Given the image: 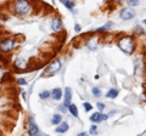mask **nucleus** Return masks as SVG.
<instances>
[{
  "label": "nucleus",
  "mask_w": 146,
  "mask_h": 136,
  "mask_svg": "<svg viewBox=\"0 0 146 136\" xmlns=\"http://www.w3.org/2000/svg\"><path fill=\"white\" fill-rule=\"evenodd\" d=\"M62 121V117H61V114H54L52 117H51V124L52 125H58Z\"/></svg>",
  "instance_id": "17"
},
{
  "label": "nucleus",
  "mask_w": 146,
  "mask_h": 136,
  "mask_svg": "<svg viewBox=\"0 0 146 136\" xmlns=\"http://www.w3.org/2000/svg\"><path fill=\"white\" fill-rule=\"evenodd\" d=\"M0 90H1V84H0Z\"/></svg>",
  "instance_id": "36"
},
{
  "label": "nucleus",
  "mask_w": 146,
  "mask_h": 136,
  "mask_svg": "<svg viewBox=\"0 0 146 136\" xmlns=\"http://www.w3.org/2000/svg\"><path fill=\"white\" fill-rule=\"evenodd\" d=\"M60 1H61V3H62V4H65V3H66V1H67V0H60Z\"/></svg>",
  "instance_id": "34"
},
{
  "label": "nucleus",
  "mask_w": 146,
  "mask_h": 136,
  "mask_svg": "<svg viewBox=\"0 0 146 136\" xmlns=\"http://www.w3.org/2000/svg\"><path fill=\"white\" fill-rule=\"evenodd\" d=\"M31 3L28 0H17L12 4V12L18 17H25L31 13Z\"/></svg>",
  "instance_id": "2"
},
{
  "label": "nucleus",
  "mask_w": 146,
  "mask_h": 136,
  "mask_svg": "<svg viewBox=\"0 0 146 136\" xmlns=\"http://www.w3.org/2000/svg\"><path fill=\"white\" fill-rule=\"evenodd\" d=\"M61 67H62V62L60 60H55L54 62H51L49 65V67L45 69V72L43 73L44 77H52L55 74H57L58 72H60L61 69Z\"/></svg>",
  "instance_id": "4"
},
{
  "label": "nucleus",
  "mask_w": 146,
  "mask_h": 136,
  "mask_svg": "<svg viewBox=\"0 0 146 136\" xmlns=\"http://www.w3.org/2000/svg\"><path fill=\"white\" fill-rule=\"evenodd\" d=\"M128 3H129L130 7H133V6H138V5H139V4H140V0H128Z\"/></svg>",
  "instance_id": "24"
},
{
  "label": "nucleus",
  "mask_w": 146,
  "mask_h": 136,
  "mask_svg": "<svg viewBox=\"0 0 146 136\" xmlns=\"http://www.w3.org/2000/svg\"><path fill=\"white\" fill-rule=\"evenodd\" d=\"M63 98H65V103L66 106H70L71 105V100H72V90L70 88H66L65 89V94H63Z\"/></svg>",
  "instance_id": "9"
},
{
  "label": "nucleus",
  "mask_w": 146,
  "mask_h": 136,
  "mask_svg": "<svg viewBox=\"0 0 146 136\" xmlns=\"http://www.w3.org/2000/svg\"><path fill=\"white\" fill-rule=\"evenodd\" d=\"M90 121L91 123H100V121H102L104 120V118H102V113H100V112H95V113H93V114L90 116Z\"/></svg>",
  "instance_id": "11"
},
{
  "label": "nucleus",
  "mask_w": 146,
  "mask_h": 136,
  "mask_svg": "<svg viewBox=\"0 0 146 136\" xmlns=\"http://www.w3.org/2000/svg\"><path fill=\"white\" fill-rule=\"evenodd\" d=\"M58 110H60V112H62V113H67L68 112V106H66L65 103H62V105H60V107H58Z\"/></svg>",
  "instance_id": "23"
},
{
  "label": "nucleus",
  "mask_w": 146,
  "mask_h": 136,
  "mask_svg": "<svg viewBox=\"0 0 146 136\" xmlns=\"http://www.w3.org/2000/svg\"><path fill=\"white\" fill-rule=\"evenodd\" d=\"M83 107H84V110H85L86 112H90L91 110H93V106H91L89 102H84V103H83Z\"/></svg>",
  "instance_id": "22"
},
{
  "label": "nucleus",
  "mask_w": 146,
  "mask_h": 136,
  "mask_svg": "<svg viewBox=\"0 0 146 136\" xmlns=\"http://www.w3.org/2000/svg\"><path fill=\"white\" fill-rule=\"evenodd\" d=\"M89 133H90L91 135H98V126H96V125H93V126L90 128Z\"/></svg>",
  "instance_id": "25"
},
{
  "label": "nucleus",
  "mask_w": 146,
  "mask_h": 136,
  "mask_svg": "<svg viewBox=\"0 0 146 136\" xmlns=\"http://www.w3.org/2000/svg\"><path fill=\"white\" fill-rule=\"evenodd\" d=\"M1 73H3V68H1V66H0V75H1Z\"/></svg>",
  "instance_id": "33"
},
{
  "label": "nucleus",
  "mask_w": 146,
  "mask_h": 136,
  "mask_svg": "<svg viewBox=\"0 0 146 136\" xmlns=\"http://www.w3.org/2000/svg\"><path fill=\"white\" fill-rule=\"evenodd\" d=\"M50 27H51V29L54 32L61 30V28H62V20L60 18V17H55V18H52L51 22H50Z\"/></svg>",
  "instance_id": "8"
},
{
  "label": "nucleus",
  "mask_w": 146,
  "mask_h": 136,
  "mask_svg": "<svg viewBox=\"0 0 146 136\" xmlns=\"http://www.w3.org/2000/svg\"><path fill=\"white\" fill-rule=\"evenodd\" d=\"M68 112L71 113V114L74 117V118H78L79 113H78V108H77V106L74 105V103H71L70 106H68Z\"/></svg>",
  "instance_id": "15"
},
{
  "label": "nucleus",
  "mask_w": 146,
  "mask_h": 136,
  "mask_svg": "<svg viewBox=\"0 0 146 136\" xmlns=\"http://www.w3.org/2000/svg\"><path fill=\"white\" fill-rule=\"evenodd\" d=\"M68 129H70V125H68L67 121H61L57 128L55 129V131L58 134H63V133H66V131H68Z\"/></svg>",
  "instance_id": "10"
},
{
  "label": "nucleus",
  "mask_w": 146,
  "mask_h": 136,
  "mask_svg": "<svg viewBox=\"0 0 146 136\" xmlns=\"http://www.w3.org/2000/svg\"><path fill=\"white\" fill-rule=\"evenodd\" d=\"M144 24H146V18H145V20H144Z\"/></svg>",
  "instance_id": "35"
},
{
  "label": "nucleus",
  "mask_w": 146,
  "mask_h": 136,
  "mask_svg": "<svg viewBox=\"0 0 146 136\" xmlns=\"http://www.w3.org/2000/svg\"><path fill=\"white\" fill-rule=\"evenodd\" d=\"M77 136H88V133H79Z\"/></svg>",
  "instance_id": "31"
},
{
  "label": "nucleus",
  "mask_w": 146,
  "mask_h": 136,
  "mask_svg": "<svg viewBox=\"0 0 146 136\" xmlns=\"http://www.w3.org/2000/svg\"><path fill=\"white\" fill-rule=\"evenodd\" d=\"M134 66H135V74H136V75H139L140 72L143 73L144 65H143V61H141L140 58H135V61H134Z\"/></svg>",
  "instance_id": "13"
},
{
  "label": "nucleus",
  "mask_w": 146,
  "mask_h": 136,
  "mask_svg": "<svg viewBox=\"0 0 146 136\" xmlns=\"http://www.w3.org/2000/svg\"><path fill=\"white\" fill-rule=\"evenodd\" d=\"M98 44H99V38H91L88 40V43H86V46H88L90 50H95L98 48Z\"/></svg>",
  "instance_id": "14"
},
{
  "label": "nucleus",
  "mask_w": 146,
  "mask_h": 136,
  "mask_svg": "<svg viewBox=\"0 0 146 136\" xmlns=\"http://www.w3.org/2000/svg\"><path fill=\"white\" fill-rule=\"evenodd\" d=\"M118 48L127 55H131L135 50V40L131 35H124L117 40Z\"/></svg>",
  "instance_id": "1"
},
{
  "label": "nucleus",
  "mask_w": 146,
  "mask_h": 136,
  "mask_svg": "<svg viewBox=\"0 0 146 136\" xmlns=\"http://www.w3.org/2000/svg\"><path fill=\"white\" fill-rule=\"evenodd\" d=\"M74 30H76V32H80V30H82V27H80L79 24H76V26H74Z\"/></svg>",
  "instance_id": "30"
},
{
  "label": "nucleus",
  "mask_w": 146,
  "mask_h": 136,
  "mask_svg": "<svg viewBox=\"0 0 146 136\" xmlns=\"http://www.w3.org/2000/svg\"><path fill=\"white\" fill-rule=\"evenodd\" d=\"M17 83L20 85H27V80L25 78H18L17 79Z\"/></svg>",
  "instance_id": "28"
},
{
  "label": "nucleus",
  "mask_w": 146,
  "mask_h": 136,
  "mask_svg": "<svg viewBox=\"0 0 146 136\" xmlns=\"http://www.w3.org/2000/svg\"><path fill=\"white\" fill-rule=\"evenodd\" d=\"M119 17L123 21H129L135 17V11L131 7H124L119 11Z\"/></svg>",
  "instance_id": "5"
},
{
  "label": "nucleus",
  "mask_w": 146,
  "mask_h": 136,
  "mask_svg": "<svg viewBox=\"0 0 146 136\" xmlns=\"http://www.w3.org/2000/svg\"><path fill=\"white\" fill-rule=\"evenodd\" d=\"M62 95H63V92H62V90L60 88H55L52 91H51V97H52V100H55V101H58V100H61L62 98Z\"/></svg>",
  "instance_id": "12"
},
{
  "label": "nucleus",
  "mask_w": 146,
  "mask_h": 136,
  "mask_svg": "<svg viewBox=\"0 0 146 136\" xmlns=\"http://www.w3.org/2000/svg\"><path fill=\"white\" fill-rule=\"evenodd\" d=\"M96 107H98L99 111H104L106 106H105V103H102V102H98V103H96Z\"/></svg>",
  "instance_id": "27"
},
{
  "label": "nucleus",
  "mask_w": 146,
  "mask_h": 136,
  "mask_svg": "<svg viewBox=\"0 0 146 136\" xmlns=\"http://www.w3.org/2000/svg\"><path fill=\"white\" fill-rule=\"evenodd\" d=\"M15 46H16L15 39H12L10 37H5L0 39V52L4 53V55L10 53Z\"/></svg>",
  "instance_id": "3"
},
{
  "label": "nucleus",
  "mask_w": 146,
  "mask_h": 136,
  "mask_svg": "<svg viewBox=\"0 0 146 136\" xmlns=\"http://www.w3.org/2000/svg\"><path fill=\"white\" fill-rule=\"evenodd\" d=\"M63 5H65L67 9H70V10H73V7H74V1H73V0H67Z\"/></svg>",
  "instance_id": "21"
},
{
  "label": "nucleus",
  "mask_w": 146,
  "mask_h": 136,
  "mask_svg": "<svg viewBox=\"0 0 146 136\" xmlns=\"http://www.w3.org/2000/svg\"><path fill=\"white\" fill-rule=\"evenodd\" d=\"M112 22H107V23L106 24H105L104 27H100V28H98V32H99V33H101V32H106L107 29H110V28H111V27H112Z\"/></svg>",
  "instance_id": "18"
},
{
  "label": "nucleus",
  "mask_w": 146,
  "mask_h": 136,
  "mask_svg": "<svg viewBox=\"0 0 146 136\" xmlns=\"http://www.w3.org/2000/svg\"><path fill=\"white\" fill-rule=\"evenodd\" d=\"M50 96H51V92L48 91V90H44V91H42V92L39 94V97L42 98V100H46V98H49Z\"/></svg>",
  "instance_id": "19"
},
{
  "label": "nucleus",
  "mask_w": 146,
  "mask_h": 136,
  "mask_svg": "<svg viewBox=\"0 0 146 136\" xmlns=\"http://www.w3.org/2000/svg\"><path fill=\"white\" fill-rule=\"evenodd\" d=\"M91 92H93V95L95 97H100V96H101V90H100L99 88H93V89H91Z\"/></svg>",
  "instance_id": "20"
},
{
  "label": "nucleus",
  "mask_w": 146,
  "mask_h": 136,
  "mask_svg": "<svg viewBox=\"0 0 146 136\" xmlns=\"http://www.w3.org/2000/svg\"><path fill=\"white\" fill-rule=\"evenodd\" d=\"M22 96H23V98H25V100H27V94H26V92L22 94Z\"/></svg>",
  "instance_id": "32"
},
{
  "label": "nucleus",
  "mask_w": 146,
  "mask_h": 136,
  "mask_svg": "<svg viewBox=\"0 0 146 136\" xmlns=\"http://www.w3.org/2000/svg\"><path fill=\"white\" fill-rule=\"evenodd\" d=\"M51 1H55V0H51Z\"/></svg>",
  "instance_id": "37"
},
{
  "label": "nucleus",
  "mask_w": 146,
  "mask_h": 136,
  "mask_svg": "<svg viewBox=\"0 0 146 136\" xmlns=\"http://www.w3.org/2000/svg\"><path fill=\"white\" fill-rule=\"evenodd\" d=\"M13 67L18 71H23L28 68V60L25 57H17L15 62H13Z\"/></svg>",
  "instance_id": "7"
},
{
  "label": "nucleus",
  "mask_w": 146,
  "mask_h": 136,
  "mask_svg": "<svg viewBox=\"0 0 146 136\" xmlns=\"http://www.w3.org/2000/svg\"><path fill=\"white\" fill-rule=\"evenodd\" d=\"M135 30H136V33H141V34H144V29H143V28H140L139 26L135 28Z\"/></svg>",
  "instance_id": "29"
},
{
  "label": "nucleus",
  "mask_w": 146,
  "mask_h": 136,
  "mask_svg": "<svg viewBox=\"0 0 146 136\" xmlns=\"http://www.w3.org/2000/svg\"><path fill=\"white\" fill-rule=\"evenodd\" d=\"M46 136H48V135H46Z\"/></svg>",
  "instance_id": "38"
},
{
  "label": "nucleus",
  "mask_w": 146,
  "mask_h": 136,
  "mask_svg": "<svg viewBox=\"0 0 146 136\" xmlns=\"http://www.w3.org/2000/svg\"><path fill=\"white\" fill-rule=\"evenodd\" d=\"M27 133H28L29 136H40V131H39V128L38 125L34 123V120L29 118L28 120V128H27Z\"/></svg>",
  "instance_id": "6"
},
{
  "label": "nucleus",
  "mask_w": 146,
  "mask_h": 136,
  "mask_svg": "<svg viewBox=\"0 0 146 136\" xmlns=\"http://www.w3.org/2000/svg\"><path fill=\"white\" fill-rule=\"evenodd\" d=\"M118 94H119L118 89H110L108 91L106 92V97L107 98H116L118 96Z\"/></svg>",
  "instance_id": "16"
},
{
  "label": "nucleus",
  "mask_w": 146,
  "mask_h": 136,
  "mask_svg": "<svg viewBox=\"0 0 146 136\" xmlns=\"http://www.w3.org/2000/svg\"><path fill=\"white\" fill-rule=\"evenodd\" d=\"M0 62L5 63V65H7V63H9V60L6 58V56L4 55V53H1V52H0Z\"/></svg>",
  "instance_id": "26"
}]
</instances>
